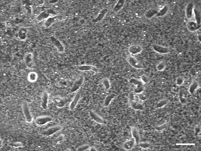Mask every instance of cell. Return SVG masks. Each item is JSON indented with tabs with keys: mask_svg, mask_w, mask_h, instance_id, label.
Returning <instances> with one entry per match:
<instances>
[{
	"mask_svg": "<svg viewBox=\"0 0 201 151\" xmlns=\"http://www.w3.org/2000/svg\"><path fill=\"white\" fill-rule=\"evenodd\" d=\"M194 8V4L193 3H189L187 5L185 10V14L186 18L188 20H191L193 18Z\"/></svg>",
	"mask_w": 201,
	"mask_h": 151,
	"instance_id": "obj_19",
	"label": "cell"
},
{
	"mask_svg": "<svg viewBox=\"0 0 201 151\" xmlns=\"http://www.w3.org/2000/svg\"><path fill=\"white\" fill-rule=\"evenodd\" d=\"M131 133L132 137L135 140L136 144H138L140 142V136L138 128L136 126H133L131 128Z\"/></svg>",
	"mask_w": 201,
	"mask_h": 151,
	"instance_id": "obj_22",
	"label": "cell"
},
{
	"mask_svg": "<svg viewBox=\"0 0 201 151\" xmlns=\"http://www.w3.org/2000/svg\"><path fill=\"white\" fill-rule=\"evenodd\" d=\"M179 101H180V102L183 104H185L186 103V99L184 98L183 97V95H182V94L181 93H180V94L179 95Z\"/></svg>",
	"mask_w": 201,
	"mask_h": 151,
	"instance_id": "obj_43",
	"label": "cell"
},
{
	"mask_svg": "<svg viewBox=\"0 0 201 151\" xmlns=\"http://www.w3.org/2000/svg\"><path fill=\"white\" fill-rule=\"evenodd\" d=\"M186 26L188 31H189V32H194L199 29L200 25L198 24L194 21L189 20L187 23Z\"/></svg>",
	"mask_w": 201,
	"mask_h": 151,
	"instance_id": "obj_20",
	"label": "cell"
},
{
	"mask_svg": "<svg viewBox=\"0 0 201 151\" xmlns=\"http://www.w3.org/2000/svg\"><path fill=\"white\" fill-rule=\"evenodd\" d=\"M141 81L143 84H147L150 82V79L146 75H142L140 77Z\"/></svg>",
	"mask_w": 201,
	"mask_h": 151,
	"instance_id": "obj_39",
	"label": "cell"
},
{
	"mask_svg": "<svg viewBox=\"0 0 201 151\" xmlns=\"http://www.w3.org/2000/svg\"><path fill=\"white\" fill-rule=\"evenodd\" d=\"M50 40L54 46L57 49L59 54H64L65 52V47L62 42L56 37L52 36L50 37Z\"/></svg>",
	"mask_w": 201,
	"mask_h": 151,
	"instance_id": "obj_7",
	"label": "cell"
},
{
	"mask_svg": "<svg viewBox=\"0 0 201 151\" xmlns=\"http://www.w3.org/2000/svg\"><path fill=\"white\" fill-rule=\"evenodd\" d=\"M184 78L183 76H179L176 79V83L179 86L183 85L184 82Z\"/></svg>",
	"mask_w": 201,
	"mask_h": 151,
	"instance_id": "obj_38",
	"label": "cell"
},
{
	"mask_svg": "<svg viewBox=\"0 0 201 151\" xmlns=\"http://www.w3.org/2000/svg\"><path fill=\"white\" fill-rule=\"evenodd\" d=\"M62 19H63V16L61 15H56L51 16L47 19V20H45L43 25V27L45 28H49L54 24L56 22H59L60 21L62 20Z\"/></svg>",
	"mask_w": 201,
	"mask_h": 151,
	"instance_id": "obj_8",
	"label": "cell"
},
{
	"mask_svg": "<svg viewBox=\"0 0 201 151\" xmlns=\"http://www.w3.org/2000/svg\"><path fill=\"white\" fill-rule=\"evenodd\" d=\"M101 83L103 86V87L105 88L106 90H108L110 89L111 84L110 81L109 79H108L107 78H103L101 80Z\"/></svg>",
	"mask_w": 201,
	"mask_h": 151,
	"instance_id": "obj_33",
	"label": "cell"
},
{
	"mask_svg": "<svg viewBox=\"0 0 201 151\" xmlns=\"http://www.w3.org/2000/svg\"><path fill=\"white\" fill-rule=\"evenodd\" d=\"M125 3V1L124 0H119L116 3L113 8V12L114 13H118L120 12L122 9L124 7Z\"/></svg>",
	"mask_w": 201,
	"mask_h": 151,
	"instance_id": "obj_25",
	"label": "cell"
},
{
	"mask_svg": "<svg viewBox=\"0 0 201 151\" xmlns=\"http://www.w3.org/2000/svg\"><path fill=\"white\" fill-rule=\"evenodd\" d=\"M78 70L82 72H89L92 71L94 73H98L99 72V70L97 68L95 67L94 65H80L77 67Z\"/></svg>",
	"mask_w": 201,
	"mask_h": 151,
	"instance_id": "obj_16",
	"label": "cell"
},
{
	"mask_svg": "<svg viewBox=\"0 0 201 151\" xmlns=\"http://www.w3.org/2000/svg\"><path fill=\"white\" fill-rule=\"evenodd\" d=\"M80 99H81L80 93H77L73 98L72 100L69 103V109H70V110H74V109H75L77 107V105Z\"/></svg>",
	"mask_w": 201,
	"mask_h": 151,
	"instance_id": "obj_17",
	"label": "cell"
},
{
	"mask_svg": "<svg viewBox=\"0 0 201 151\" xmlns=\"http://www.w3.org/2000/svg\"><path fill=\"white\" fill-rule=\"evenodd\" d=\"M52 102L55 106L59 108H62L65 107L68 103V99L60 97L59 96H55L52 98Z\"/></svg>",
	"mask_w": 201,
	"mask_h": 151,
	"instance_id": "obj_9",
	"label": "cell"
},
{
	"mask_svg": "<svg viewBox=\"0 0 201 151\" xmlns=\"http://www.w3.org/2000/svg\"><path fill=\"white\" fill-rule=\"evenodd\" d=\"M25 65L28 69H33L34 67V55L31 52H28L25 54L24 57Z\"/></svg>",
	"mask_w": 201,
	"mask_h": 151,
	"instance_id": "obj_11",
	"label": "cell"
},
{
	"mask_svg": "<svg viewBox=\"0 0 201 151\" xmlns=\"http://www.w3.org/2000/svg\"><path fill=\"white\" fill-rule=\"evenodd\" d=\"M135 100V94L133 92L129 94V102Z\"/></svg>",
	"mask_w": 201,
	"mask_h": 151,
	"instance_id": "obj_44",
	"label": "cell"
},
{
	"mask_svg": "<svg viewBox=\"0 0 201 151\" xmlns=\"http://www.w3.org/2000/svg\"><path fill=\"white\" fill-rule=\"evenodd\" d=\"M64 140V134H60L59 136L57 137V138H56L54 141V144H57L59 143H60L61 142H62V141Z\"/></svg>",
	"mask_w": 201,
	"mask_h": 151,
	"instance_id": "obj_41",
	"label": "cell"
},
{
	"mask_svg": "<svg viewBox=\"0 0 201 151\" xmlns=\"http://www.w3.org/2000/svg\"><path fill=\"white\" fill-rule=\"evenodd\" d=\"M166 62H164V61H161L157 65L156 67V69L158 71L161 72L164 70L166 68Z\"/></svg>",
	"mask_w": 201,
	"mask_h": 151,
	"instance_id": "obj_37",
	"label": "cell"
},
{
	"mask_svg": "<svg viewBox=\"0 0 201 151\" xmlns=\"http://www.w3.org/2000/svg\"><path fill=\"white\" fill-rule=\"evenodd\" d=\"M89 115L90 118L95 121V123H98L100 124H103L104 123V120L103 118L100 115L97 113H95V111L93 110L89 111Z\"/></svg>",
	"mask_w": 201,
	"mask_h": 151,
	"instance_id": "obj_15",
	"label": "cell"
},
{
	"mask_svg": "<svg viewBox=\"0 0 201 151\" xmlns=\"http://www.w3.org/2000/svg\"><path fill=\"white\" fill-rule=\"evenodd\" d=\"M199 87V84L198 81L196 80L193 81V82H192L191 85L189 86V90H188L189 93L191 95L194 94L196 91L198 90Z\"/></svg>",
	"mask_w": 201,
	"mask_h": 151,
	"instance_id": "obj_27",
	"label": "cell"
},
{
	"mask_svg": "<svg viewBox=\"0 0 201 151\" xmlns=\"http://www.w3.org/2000/svg\"><path fill=\"white\" fill-rule=\"evenodd\" d=\"M84 81H85V77L82 75H80L77 76V78L75 79V81H74L72 87L71 88L70 92H77V91L80 89V88L83 85Z\"/></svg>",
	"mask_w": 201,
	"mask_h": 151,
	"instance_id": "obj_5",
	"label": "cell"
},
{
	"mask_svg": "<svg viewBox=\"0 0 201 151\" xmlns=\"http://www.w3.org/2000/svg\"><path fill=\"white\" fill-rule=\"evenodd\" d=\"M129 82L135 86L133 92L135 94H140L144 90V85L140 80L135 78H131L129 80Z\"/></svg>",
	"mask_w": 201,
	"mask_h": 151,
	"instance_id": "obj_4",
	"label": "cell"
},
{
	"mask_svg": "<svg viewBox=\"0 0 201 151\" xmlns=\"http://www.w3.org/2000/svg\"><path fill=\"white\" fill-rule=\"evenodd\" d=\"M27 32H28V30L26 27H21L19 29L18 33H17V35H18L19 39L22 41L26 40L27 37Z\"/></svg>",
	"mask_w": 201,
	"mask_h": 151,
	"instance_id": "obj_24",
	"label": "cell"
},
{
	"mask_svg": "<svg viewBox=\"0 0 201 151\" xmlns=\"http://www.w3.org/2000/svg\"><path fill=\"white\" fill-rule=\"evenodd\" d=\"M21 106H22V113L25 118V121L28 123H31L33 121V118L32 116L28 103L25 101H23L22 102Z\"/></svg>",
	"mask_w": 201,
	"mask_h": 151,
	"instance_id": "obj_1",
	"label": "cell"
},
{
	"mask_svg": "<svg viewBox=\"0 0 201 151\" xmlns=\"http://www.w3.org/2000/svg\"><path fill=\"white\" fill-rule=\"evenodd\" d=\"M89 151H98V150L96 149V148L93 146V147H90V148H89Z\"/></svg>",
	"mask_w": 201,
	"mask_h": 151,
	"instance_id": "obj_47",
	"label": "cell"
},
{
	"mask_svg": "<svg viewBox=\"0 0 201 151\" xmlns=\"http://www.w3.org/2000/svg\"><path fill=\"white\" fill-rule=\"evenodd\" d=\"M63 129V127L60 125H55L51 126L47 128L46 129H44L40 131V134L43 136L49 137L54 135V134L59 133Z\"/></svg>",
	"mask_w": 201,
	"mask_h": 151,
	"instance_id": "obj_2",
	"label": "cell"
},
{
	"mask_svg": "<svg viewBox=\"0 0 201 151\" xmlns=\"http://www.w3.org/2000/svg\"><path fill=\"white\" fill-rule=\"evenodd\" d=\"M168 126V123H164L161 125L155 126V129L158 131H162L167 129Z\"/></svg>",
	"mask_w": 201,
	"mask_h": 151,
	"instance_id": "obj_35",
	"label": "cell"
},
{
	"mask_svg": "<svg viewBox=\"0 0 201 151\" xmlns=\"http://www.w3.org/2000/svg\"><path fill=\"white\" fill-rule=\"evenodd\" d=\"M168 10H169V7L168 5H164L161 10L158 11L157 15H156V17H160L164 16V15H166L167 14Z\"/></svg>",
	"mask_w": 201,
	"mask_h": 151,
	"instance_id": "obj_31",
	"label": "cell"
},
{
	"mask_svg": "<svg viewBox=\"0 0 201 151\" xmlns=\"http://www.w3.org/2000/svg\"><path fill=\"white\" fill-rule=\"evenodd\" d=\"M22 146V144L20 142H15L12 144V146H13L15 148H19Z\"/></svg>",
	"mask_w": 201,
	"mask_h": 151,
	"instance_id": "obj_45",
	"label": "cell"
},
{
	"mask_svg": "<svg viewBox=\"0 0 201 151\" xmlns=\"http://www.w3.org/2000/svg\"><path fill=\"white\" fill-rule=\"evenodd\" d=\"M130 106L134 110L142 111L144 110V106L141 103L134 100L129 102Z\"/></svg>",
	"mask_w": 201,
	"mask_h": 151,
	"instance_id": "obj_23",
	"label": "cell"
},
{
	"mask_svg": "<svg viewBox=\"0 0 201 151\" xmlns=\"http://www.w3.org/2000/svg\"><path fill=\"white\" fill-rule=\"evenodd\" d=\"M195 131H196V134H197V136H198V134L200 132V128L198 126H197L195 128Z\"/></svg>",
	"mask_w": 201,
	"mask_h": 151,
	"instance_id": "obj_46",
	"label": "cell"
},
{
	"mask_svg": "<svg viewBox=\"0 0 201 151\" xmlns=\"http://www.w3.org/2000/svg\"><path fill=\"white\" fill-rule=\"evenodd\" d=\"M137 95L138 98L139 100L140 101H144L146 100L147 99V96L143 93V92L141 93L140 94H137Z\"/></svg>",
	"mask_w": 201,
	"mask_h": 151,
	"instance_id": "obj_42",
	"label": "cell"
},
{
	"mask_svg": "<svg viewBox=\"0 0 201 151\" xmlns=\"http://www.w3.org/2000/svg\"><path fill=\"white\" fill-rule=\"evenodd\" d=\"M138 144L142 149V150H148L150 148V144L148 142H140Z\"/></svg>",
	"mask_w": 201,
	"mask_h": 151,
	"instance_id": "obj_36",
	"label": "cell"
},
{
	"mask_svg": "<svg viewBox=\"0 0 201 151\" xmlns=\"http://www.w3.org/2000/svg\"><path fill=\"white\" fill-rule=\"evenodd\" d=\"M168 101L167 99H162L157 103V104H156L155 106V108L156 109L161 108L166 105L168 104Z\"/></svg>",
	"mask_w": 201,
	"mask_h": 151,
	"instance_id": "obj_34",
	"label": "cell"
},
{
	"mask_svg": "<svg viewBox=\"0 0 201 151\" xmlns=\"http://www.w3.org/2000/svg\"><path fill=\"white\" fill-rule=\"evenodd\" d=\"M108 12H109L108 9H102L99 12V13L98 14L97 16L92 20V22L95 23H97L101 22L103 20V19L105 18L106 15H107V14L108 13Z\"/></svg>",
	"mask_w": 201,
	"mask_h": 151,
	"instance_id": "obj_18",
	"label": "cell"
},
{
	"mask_svg": "<svg viewBox=\"0 0 201 151\" xmlns=\"http://www.w3.org/2000/svg\"><path fill=\"white\" fill-rule=\"evenodd\" d=\"M152 48L154 52H155L158 54H169L170 52L169 48L163 46L162 45H158V44H153L152 45Z\"/></svg>",
	"mask_w": 201,
	"mask_h": 151,
	"instance_id": "obj_12",
	"label": "cell"
},
{
	"mask_svg": "<svg viewBox=\"0 0 201 151\" xmlns=\"http://www.w3.org/2000/svg\"><path fill=\"white\" fill-rule=\"evenodd\" d=\"M49 94L47 91H44L42 92L41 97V106L42 109L46 110L48 107Z\"/></svg>",
	"mask_w": 201,
	"mask_h": 151,
	"instance_id": "obj_13",
	"label": "cell"
},
{
	"mask_svg": "<svg viewBox=\"0 0 201 151\" xmlns=\"http://www.w3.org/2000/svg\"><path fill=\"white\" fill-rule=\"evenodd\" d=\"M135 140L133 138H131V139L125 141L122 144V148L126 151H130L133 149L135 146Z\"/></svg>",
	"mask_w": 201,
	"mask_h": 151,
	"instance_id": "obj_21",
	"label": "cell"
},
{
	"mask_svg": "<svg viewBox=\"0 0 201 151\" xmlns=\"http://www.w3.org/2000/svg\"><path fill=\"white\" fill-rule=\"evenodd\" d=\"M158 11L155 9H150L149 10H147L145 13L144 14V16L147 19H151L153 18V17L156 16L157 15Z\"/></svg>",
	"mask_w": 201,
	"mask_h": 151,
	"instance_id": "obj_26",
	"label": "cell"
},
{
	"mask_svg": "<svg viewBox=\"0 0 201 151\" xmlns=\"http://www.w3.org/2000/svg\"><path fill=\"white\" fill-rule=\"evenodd\" d=\"M90 148V146L89 144H83L82 146H80L77 149V151H84L89 150V148Z\"/></svg>",
	"mask_w": 201,
	"mask_h": 151,
	"instance_id": "obj_40",
	"label": "cell"
},
{
	"mask_svg": "<svg viewBox=\"0 0 201 151\" xmlns=\"http://www.w3.org/2000/svg\"><path fill=\"white\" fill-rule=\"evenodd\" d=\"M38 76L35 72H30L27 76V80L30 83H34L37 80Z\"/></svg>",
	"mask_w": 201,
	"mask_h": 151,
	"instance_id": "obj_29",
	"label": "cell"
},
{
	"mask_svg": "<svg viewBox=\"0 0 201 151\" xmlns=\"http://www.w3.org/2000/svg\"><path fill=\"white\" fill-rule=\"evenodd\" d=\"M194 18H195V20H196L195 22L199 25H200L201 20V13H200V10L198 8H194Z\"/></svg>",
	"mask_w": 201,
	"mask_h": 151,
	"instance_id": "obj_32",
	"label": "cell"
},
{
	"mask_svg": "<svg viewBox=\"0 0 201 151\" xmlns=\"http://www.w3.org/2000/svg\"><path fill=\"white\" fill-rule=\"evenodd\" d=\"M53 121L51 116L49 115L39 116L36 118L35 123L36 125L39 126H43Z\"/></svg>",
	"mask_w": 201,
	"mask_h": 151,
	"instance_id": "obj_6",
	"label": "cell"
},
{
	"mask_svg": "<svg viewBox=\"0 0 201 151\" xmlns=\"http://www.w3.org/2000/svg\"><path fill=\"white\" fill-rule=\"evenodd\" d=\"M22 2H24V3H22L24 8L25 9V11L27 12V13L29 15H31L32 13V5L29 3L30 1H23Z\"/></svg>",
	"mask_w": 201,
	"mask_h": 151,
	"instance_id": "obj_30",
	"label": "cell"
},
{
	"mask_svg": "<svg viewBox=\"0 0 201 151\" xmlns=\"http://www.w3.org/2000/svg\"><path fill=\"white\" fill-rule=\"evenodd\" d=\"M56 15V13L52 9H46L41 12L36 18V20L37 22H41L44 20H46L49 17Z\"/></svg>",
	"mask_w": 201,
	"mask_h": 151,
	"instance_id": "obj_3",
	"label": "cell"
},
{
	"mask_svg": "<svg viewBox=\"0 0 201 151\" xmlns=\"http://www.w3.org/2000/svg\"><path fill=\"white\" fill-rule=\"evenodd\" d=\"M116 95L113 93L109 94L106 96L104 101V106L105 107H108L110 105L113 100L115 97Z\"/></svg>",
	"mask_w": 201,
	"mask_h": 151,
	"instance_id": "obj_28",
	"label": "cell"
},
{
	"mask_svg": "<svg viewBox=\"0 0 201 151\" xmlns=\"http://www.w3.org/2000/svg\"><path fill=\"white\" fill-rule=\"evenodd\" d=\"M126 60L127 61L128 63L135 69H143V66L142 64L133 55H128L127 57L126 58Z\"/></svg>",
	"mask_w": 201,
	"mask_h": 151,
	"instance_id": "obj_10",
	"label": "cell"
},
{
	"mask_svg": "<svg viewBox=\"0 0 201 151\" xmlns=\"http://www.w3.org/2000/svg\"><path fill=\"white\" fill-rule=\"evenodd\" d=\"M49 2H50V4H54L57 2V1H50Z\"/></svg>",
	"mask_w": 201,
	"mask_h": 151,
	"instance_id": "obj_48",
	"label": "cell"
},
{
	"mask_svg": "<svg viewBox=\"0 0 201 151\" xmlns=\"http://www.w3.org/2000/svg\"><path fill=\"white\" fill-rule=\"evenodd\" d=\"M142 51V46L139 44H133L128 48V52L131 55L140 54Z\"/></svg>",
	"mask_w": 201,
	"mask_h": 151,
	"instance_id": "obj_14",
	"label": "cell"
}]
</instances>
